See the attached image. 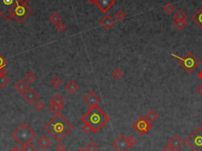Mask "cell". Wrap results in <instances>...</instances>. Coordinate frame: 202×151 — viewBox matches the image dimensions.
I'll list each match as a JSON object with an SVG mask.
<instances>
[{"label":"cell","mask_w":202,"mask_h":151,"mask_svg":"<svg viewBox=\"0 0 202 151\" xmlns=\"http://www.w3.org/2000/svg\"><path fill=\"white\" fill-rule=\"evenodd\" d=\"M77 151H86V150H84V149H82V148H80V149L77 150Z\"/></svg>","instance_id":"obj_45"},{"label":"cell","mask_w":202,"mask_h":151,"mask_svg":"<svg viewBox=\"0 0 202 151\" xmlns=\"http://www.w3.org/2000/svg\"><path fill=\"white\" fill-rule=\"evenodd\" d=\"M55 150H56L57 151H66V148H65V146L63 144V143H59V144H58L55 147Z\"/></svg>","instance_id":"obj_38"},{"label":"cell","mask_w":202,"mask_h":151,"mask_svg":"<svg viewBox=\"0 0 202 151\" xmlns=\"http://www.w3.org/2000/svg\"><path fill=\"white\" fill-rule=\"evenodd\" d=\"M167 144L170 145L172 147V149L174 150V151H177L183 146V140L180 138V136L176 134V135L172 136L168 140Z\"/></svg>","instance_id":"obj_13"},{"label":"cell","mask_w":202,"mask_h":151,"mask_svg":"<svg viewBox=\"0 0 202 151\" xmlns=\"http://www.w3.org/2000/svg\"><path fill=\"white\" fill-rule=\"evenodd\" d=\"M127 140H128L129 143H130V145L131 146V147H133V146L137 143V138H136L133 135L129 136V137L127 138Z\"/></svg>","instance_id":"obj_36"},{"label":"cell","mask_w":202,"mask_h":151,"mask_svg":"<svg viewBox=\"0 0 202 151\" xmlns=\"http://www.w3.org/2000/svg\"><path fill=\"white\" fill-rule=\"evenodd\" d=\"M22 149L23 151H36V148L32 144L31 142L24 146Z\"/></svg>","instance_id":"obj_35"},{"label":"cell","mask_w":202,"mask_h":151,"mask_svg":"<svg viewBox=\"0 0 202 151\" xmlns=\"http://www.w3.org/2000/svg\"><path fill=\"white\" fill-rule=\"evenodd\" d=\"M112 146L117 151H128V150L131 148V146L129 143L127 138L122 134L120 135L113 142Z\"/></svg>","instance_id":"obj_9"},{"label":"cell","mask_w":202,"mask_h":151,"mask_svg":"<svg viewBox=\"0 0 202 151\" xmlns=\"http://www.w3.org/2000/svg\"><path fill=\"white\" fill-rule=\"evenodd\" d=\"M51 84H52V86H54L55 88H58L62 84V80L60 78H58L57 76H55L51 80Z\"/></svg>","instance_id":"obj_31"},{"label":"cell","mask_w":202,"mask_h":151,"mask_svg":"<svg viewBox=\"0 0 202 151\" xmlns=\"http://www.w3.org/2000/svg\"><path fill=\"white\" fill-rule=\"evenodd\" d=\"M164 13H166L167 14H171V13H173L175 10V6L173 4H171V2H167L163 8Z\"/></svg>","instance_id":"obj_24"},{"label":"cell","mask_w":202,"mask_h":151,"mask_svg":"<svg viewBox=\"0 0 202 151\" xmlns=\"http://www.w3.org/2000/svg\"><path fill=\"white\" fill-rule=\"evenodd\" d=\"M63 107H60V106H58V105H57V104H50V105H49V109L52 111V113H55V115L59 114L61 111L63 110Z\"/></svg>","instance_id":"obj_27"},{"label":"cell","mask_w":202,"mask_h":151,"mask_svg":"<svg viewBox=\"0 0 202 151\" xmlns=\"http://www.w3.org/2000/svg\"><path fill=\"white\" fill-rule=\"evenodd\" d=\"M174 19L176 21H182L187 20V14L185 13L182 10H178L177 12L174 14Z\"/></svg>","instance_id":"obj_21"},{"label":"cell","mask_w":202,"mask_h":151,"mask_svg":"<svg viewBox=\"0 0 202 151\" xmlns=\"http://www.w3.org/2000/svg\"><path fill=\"white\" fill-rule=\"evenodd\" d=\"M33 108L36 109V111H39V112H41V111L43 110L45 108V104H43L42 101H37L36 103H35L33 105Z\"/></svg>","instance_id":"obj_34"},{"label":"cell","mask_w":202,"mask_h":151,"mask_svg":"<svg viewBox=\"0 0 202 151\" xmlns=\"http://www.w3.org/2000/svg\"><path fill=\"white\" fill-rule=\"evenodd\" d=\"M36 144L41 150H46L52 145V142L47 136L43 135L39 138L37 142H36Z\"/></svg>","instance_id":"obj_15"},{"label":"cell","mask_w":202,"mask_h":151,"mask_svg":"<svg viewBox=\"0 0 202 151\" xmlns=\"http://www.w3.org/2000/svg\"><path fill=\"white\" fill-rule=\"evenodd\" d=\"M61 17L58 14V13H52L49 17V20L50 21L55 25H56L58 23L61 22Z\"/></svg>","instance_id":"obj_23"},{"label":"cell","mask_w":202,"mask_h":151,"mask_svg":"<svg viewBox=\"0 0 202 151\" xmlns=\"http://www.w3.org/2000/svg\"><path fill=\"white\" fill-rule=\"evenodd\" d=\"M174 25H175V28L179 31H182L187 26V20H182V21H176L175 20L174 21Z\"/></svg>","instance_id":"obj_22"},{"label":"cell","mask_w":202,"mask_h":151,"mask_svg":"<svg viewBox=\"0 0 202 151\" xmlns=\"http://www.w3.org/2000/svg\"><path fill=\"white\" fill-rule=\"evenodd\" d=\"M10 151H23V149H21L20 147H15Z\"/></svg>","instance_id":"obj_42"},{"label":"cell","mask_w":202,"mask_h":151,"mask_svg":"<svg viewBox=\"0 0 202 151\" xmlns=\"http://www.w3.org/2000/svg\"><path fill=\"white\" fill-rule=\"evenodd\" d=\"M198 77H199V78H200L201 80H202V70H201L200 72L198 73Z\"/></svg>","instance_id":"obj_44"},{"label":"cell","mask_w":202,"mask_h":151,"mask_svg":"<svg viewBox=\"0 0 202 151\" xmlns=\"http://www.w3.org/2000/svg\"><path fill=\"white\" fill-rule=\"evenodd\" d=\"M50 104H55L57 105L60 106V107H63L64 104H65V101L63 99V97L61 96L60 94H55V96L52 97L51 101H50Z\"/></svg>","instance_id":"obj_18"},{"label":"cell","mask_w":202,"mask_h":151,"mask_svg":"<svg viewBox=\"0 0 202 151\" xmlns=\"http://www.w3.org/2000/svg\"><path fill=\"white\" fill-rule=\"evenodd\" d=\"M81 130H82L84 133L86 134V135H90L92 131V127L90 126L89 124H86V123H84V124L82 125V127H81Z\"/></svg>","instance_id":"obj_30"},{"label":"cell","mask_w":202,"mask_h":151,"mask_svg":"<svg viewBox=\"0 0 202 151\" xmlns=\"http://www.w3.org/2000/svg\"><path fill=\"white\" fill-rule=\"evenodd\" d=\"M21 0H0V15L7 21L13 18L14 10Z\"/></svg>","instance_id":"obj_6"},{"label":"cell","mask_w":202,"mask_h":151,"mask_svg":"<svg viewBox=\"0 0 202 151\" xmlns=\"http://www.w3.org/2000/svg\"><path fill=\"white\" fill-rule=\"evenodd\" d=\"M36 79V75L32 72H28L25 76V80L29 84H32Z\"/></svg>","instance_id":"obj_25"},{"label":"cell","mask_w":202,"mask_h":151,"mask_svg":"<svg viewBox=\"0 0 202 151\" xmlns=\"http://www.w3.org/2000/svg\"><path fill=\"white\" fill-rule=\"evenodd\" d=\"M7 63V60L5 59V57L2 56V55H0V67L6 68Z\"/></svg>","instance_id":"obj_37"},{"label":"cell","mask_w":202,"mask_h":151,"mask_svg":"<svg viewBox=\"0 0 202 151\" xmlns=\"http://www.w3.org/2000/svg\"><path fill=\"white\" fill-rule=\"evenodd\" d=\"M189 147L193 151H202V128L201 127L194 130L186 140Z\"/></svg>","instance_id":"obj_7"},{"label":"cell","mask_w":202,"mask_h":151,"mask_svg":"<svg viewBox=\"0 0 202 151\" xmlns=\"http://www.w3.org/2000/svg\"><path fill=\"white\" fill-rule=\"evenodd\" d=\"M84 150L86 151H98V150H99V147L97 146L96 143H95L94 142H92V141H91V142L88 143V144L86 146L85 148H84Z\"/></svg>","instance_id":"obj_26"},{"label":"cell","mask_w":202,"mask_h":151,"mask_svg":"<svg viewBox=\"0 0 202 151\" xmlns=\"http://www.w3.org/2000/svg\"><path fill=\"white\" fill-rule=\"evenodd\" d=\"M43 128L57 142H60L62 140L70 133L74 129V126L68 121L62 114H57L45 124Z\"/></svg>","instance_id":"obj_1"},{"label":"cell","mask_w":202,"mask_h":151,"mask_svg":"<svg viewBox=\"0 0 202 151\" xmlns=\"http://www.w3.org/2000/svg\"><path fill=\"white\" fill-rule=\"evenodd\" d=\"M100 24L104 30H110L115 25V21L110 15H105L100 21Z\"/></svg>","instance_id":"obj_14"},{"label":"cell","mask_w":202,"mask_h":151,"mask_svg":"<svg viewBox=\"0 0 202 151\" xmlns=\"http://www.w3.org/2000/svg\"><path fill=\"white\" fill-rule=\"evenodd\" d=\"M29 1V0H21L18 2L14 8L13 18H14V20L18 22H22L32 13V10L28 5Z\"/></svg>","instance_id":"obj_5"},{"label":"cell","mask_w":202,"mask_h":151,"mask_svg":"<svg viewBox=\"0 0 202 151\" xmlns=\"http://www.w3.org/2000/svg\"><path fill=\"white\" fill-rule=\"evenodd\" d=\"M168 1H170V0H168Z\"/></svg>","instance_id":"obj_46"},{"label":"cell","mask_w":202,"mask_h":151,"mask_svg":"<svg viewBox=\"0 0 202 151\" xmlns=\"http://www.w3.org/2000/svg\"><path fill=\"white\" fill-rule=\"evenodd\" d=\"M192 20L198 27L202 30V7H201L198 11L192 16Z\"/></svg>","instance_id":"obj_16"},{"label":"cell","mask_w":202,"mask_h":151,"mask_svg":"<svg viewBox=\"0 0 202 151\" xmlns=\"http://www.w3.org/2000/svg\"><path fill=\"white\" fill-rule=\"evenodd\" d=\"M65 89L70 93H74L75 92L77 91V90L79 89V85L77 83L76 81H68L67 83L65 85Z\"/></svg>","instance_id":"obj_17"},{"label":"cell","mask_w":202,"mask_h":151,"mask_svg":"<svg viewBox=\"0 0 202 151\" xmlns=\"http://www.w3.org/2000/svg\"><path fill=\"white\" fill-rule=\"evenodd\" d=\"M146 119L148 120V121L150 122V123H153V122H155L158 120V118H159V115H158V113L154 110L149 111L145 115Z\"/></svg>","instance_id":"obj_20"},{"label":"cell","mask_w":202,"mask_h":151,"mask_svg":"<svg viewBox=\"0 0 202 151\" xmlns=\"http://www.w3.org/2000/svg\"><path fill=\"white\" fill-rule=\"evenodd\" d=\"M163 151H174V150L172 149V147H171L170 145L167 144L166 146L164 147V150H163Z\"/></svg>","instance_id":"obj_39"},{"label":"cell","mask_w":202,"mask_h":151,"mask_svg":"<svg viewBox=\"0 0 202 151\" xmlns=\"http://www.w3.org/2000/svg\"><path fill=\"white\" fill-rule=\"evenodd\" d=\"M115 4V0H97V2L95 5L103 13H107Z\"/></svg>","instance_id":"obj_12"},{"label":"cell","mask_w":202,"mask_h":151,"mask_svg":"<svg viewBox=\"0 0 202 151\" xmlns=\"http://www.w3.org/2000/svg\"><path fill=\"white\" fill-rule=\"evenodd\" d=\"M132 127L140 135L143 136L148 133V131L153 127V125L152 123L146 119L145 116H141L135 120L134 123L132 124Z\"/></svg>","instance_id":"obj_8"},{"label":"cell","mask_w":202,"mask_h":151,"mask_svg":"<svg viewBox=\"0 0 202 151\" xmlns=\"http://www.w3.org/2000/svg\"><path fill=\"white\" fill-rule=\"evenodd\" d=\"M55 30L58 32H59V33H63V32H64L66 30V25L61 21V22L58 23V24L55 25Z\"/></svg>","instance_id":"obj_33"},{"label":"cell","mask_w":202,"mask_h":151,"mask_svg":"<svg viewBox=\"0 0 202 151\" xmlns=\"http://www.w3.org/2000/svg\"><path fill=\"white\" fill-rule=\"evenodd\" d=\"M115 18H116L117 20L122 21L126 18V13L123 11V10H117V11L115 13Z\"/></svg>","instance_id":"obj_28"},{"label":"cell","mask_w":202,"mask_h":151,"mask_svg":"<svg viewBox=\"0 0 202 151\" xmlns=\"http://www.w3.org/2000/svg\"><path fill=\"white\" fill-rule=\"evenodd\" d=\"M14 88L17 90L19 93H23L24 92L26 91L27 90V84L25 82V81H23V80H19L16 82V84L14 85Z\"/></svg>","instance_id":"obj_19"},{"label":"cell","mask_w":202,"mask_h":151,"mask_svg":"<svg viewBox=\"0 0 202 151\" xmlns=\"http://www.w3.org/2000/svg\"><path fill=\"white\" fill-rule=\"evenodd\" d=\"M87 2H88V3H90V4L95 5L96 4V2H97V0H87Z\"/></svg>","instance_id":"obj_43"},{"label":"cell","mask_w":202,"mask_h":151,"mask_svg":"<svg viewBox=\"0 0 202 151\" xmlns=\"http://www.w3.org/2000/svg\"><path fill=\"white\" fill-rule=\"evenodd\" d=\"M83 123L92 127V132L97 133L109 121V116L98 105L90 107L81 118Z\"/></svg>","instance_id":"obj_2"},{"label":"cell","mask_w":202,"mask_h":151,"mask_svg":"<svg viewBox=\"0 0 202 151\" xmlns=\"http://www.w3.org/2000/svg\"><path fill=\"white\" fill-rule=\"evenodd\" d=\"M39 97L40 96H39L38 93L36 92L34 89L32 88V87L28 88L26 90V91L22 93V98L29 104H32L35 103V101H36L38 100Z\"/></svg>","instance_id":"obj_10"},{"label":"cell","mask_w":202,"mask_h":151,"mask_svg":"<svg viewBox=\"0 0 202 151\" xmlns=\"http://www.w3.org/2000/svg\"><path fill=\"white\" fill-rule=\"evenodd\" d=\"M12 137L16 142L24 147L32 141L36 137V133L29 125L23 123L14 130L12 133Z\"/></svg>","instance_id":"obj_3"},{"label":"cell","mask_w":202,"mask_h":151,"mask_svg":"<svg viewBox=\"0 0 202 151\" xmlns=\"http://www.w3.org/2000/svg\"><path fill=\"white\" fill-rule=\"evenodd\" d=\"M9 78L6 76V75H3L0 77V87L1 88H5L8 82H9Z\"/></svg>","instance_id":"obj_32"},{"label":"cell","mask_w":202,"mask_h":151,"mask_svg":"<svg viewBox=\"0 0 202 151\" xmlns=\"http://www.w3.org/2000/svg\"><path fill=\"white\" fill-rule=\"evenodd\" d=\"M7 72V70L6 68H3V67H0V77L2 76V75H6Z\"/></svg>","instance_id":"obj_40"},{"label":"cell","mask_w":202,"mask_h":151,"mask_svg":"<svg viewBox=\"0 0 202 151\" xmlns=\"http://www.w3.org/2000/svg\"><path fill=\"white\" fill-rule=\"evenodd\" d=\"M122 75H123V73H122V70L120 68L117 67L113 70L112 75L115 79H120L122 77Z\"/></svg>","instance_id":"obj_29"},{"label":"cell","mask_w":202,"mask_h":151,"mask_svg":"<svg viewBox=\"0 0 202 151\" xmlns=\"http://www.w3.org/2000/svg\"><path fill=\"white\" fill-rule=\"evenodd\" d=\"M83 101L89 107H92L99 104L101 101V99L94 91H90L86 97H83Z\"/></svg>","instance_id":"obj_11"},{"label":"cell","mask_w":202,"mask_h":151,"mask_svg":"<svg viewBox=\"0 0 202 151\" xmlns=\"http://www.w3.org/2000/svg\"><path fill=\"white\" fill-rule=\"evenodd\" d=\"M197 93H198V94L202 95V84H201L200 86L197 88Z\"/></svg>","instance_id":"obj_41"},{"label":"cell","mask_w":202,"mask_h":151,"mask_svg":"<svg viewBox=\"0 0 202 151\" xmlns=\"http://www.w3.org/2000/svg\"><path fill=\"white\" fill-rule=\"evenodd\" d=\"M175 59H178V64L183 70L188 74H192L193 71L200 66V61L197 59V57L194 56L191 52H187L183 57L178 56L175 54H171Z\"/></svg>","instance_id":"obj_4"}]
</instances>
